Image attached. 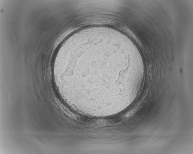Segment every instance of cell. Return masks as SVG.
<instances>
[{"label": "cell", "instance_id": "obj_1", "mask_svg": "<svg viewBox=\"0 0 193 154\" xmlns=\"http://www.w3.org/2000/svg\"><path fill=\"white\" fill-rule=\"evenodd\" d=\"M105 44H75L53 73L56 88L73 103L93 107L109 106L115 90L120 93L139 84L135 69L115 62V50Z\"/></svg>", "mask_w": 193, "mask_h": 154}]
</instances>
